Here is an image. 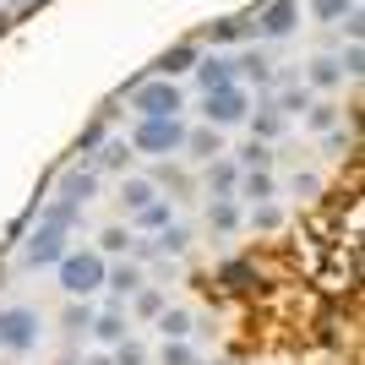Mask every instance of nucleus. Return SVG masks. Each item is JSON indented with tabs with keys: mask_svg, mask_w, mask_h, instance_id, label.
<instances>
[{
	"mask_svg": "<svg viewBox=\"0 0 365 365\" xmlns=\"http://www.w3.org/2000/svg\"><path fill=\"white\" fill-rule=\"evenodd\" d=\"M104 267H109V262L98 257V251H66V257L55 262V273H61V289L71 294V300H88V294L104 289Z\"/></svg>",
	"mask_w": 365,
	"mask_h": 365,
	"instance_id": "1",
	"label": "nucleus"
},
{
	"mask_svg": "<svg viewBox=\"0 0 365 365\" xmlns=\"http://www.w3.org/2000/svg\"><path fill=\"white\" fill-rule=\"evenodd\" d=\"M180 142H185L180 115H158V120L131 125V153H148V158H169V153H180Z\"/></svg>",
	"mask_w": 365,
	"mask_h": 365,
	"instance_id": "2",
	"label": "nucleus"
},
{
	"mask_svg": "<svg viewBox=\"0 0 365 365\" xmlns=\"http://www.w3.org/2000/svg\"><path fill=\"white\" fill-rule=\"evenodd\" d=\"M131 109H137V120L180 115V109H185V93H180V82H169V76H153V82H137V88H131Z\"/></svg>",
	"mask_w": 365,
	"mask_h": 365,
	"instance_id": "3",
	"label": "nucleus"
},
{
	"mask_svg": "<svg viewBox=\"0 0 365 365\" xmlns=\"http://www.w3.org/2000/svg\"><path fill=\"white\" fill-rule=\"evenodd\" d=\"M202 115H207V125L213 131H224V125H240L245 115H251V93L235 82V88H218V93H202Z\"/></svg>",
	"mask_w": 365,
	"mask_h": 365,
	"instance_id": "4",
	"label": "nucleus"
},
{
	"mask_svg": "<svg viewBox=\"0 0 365 365\" xmlns=\"http://www.w3.org/2000/svg\"><path fill=\"white\" fill-rule=\"evenodd\" d=\"M33 344H38V311L33 305H6L0 311V349L28 354Z\"/></svg>",
	"mask_w": 365,
	"mask_h": 365,
	"instance_id": "5",
	"label": "nucleus"
},
{
	"mask_svg": "<svg viewBox=\"0 0 365 365\" xmlns=\"http://www.w3.org/2000/svg\"><path fill=\"white\" fill-rule=\"evenodd\" d=\"M300 28V0H267L257 11V38H289V33Z\"/></svg>",
	"mask_w": 365,
	"mask_h": 365,
	"instance_id": "6",
	"label": "nucleus"
},
{
	"mask_svg": "<svg viewBox=\"0 0 365 365\" xmlns=\"http://www.w3.org/2000/svg\"><path fill=\"white\" fill-rule=\"evenodd\" d=\"M66 251H71L66 235H61V229H49V224H38L28 240H22V262H28V267H55Z\"/></svg>",
	"mask_w": 365,
	"mask_h": 365,
	"instance_id": "7",
	"label": "nucleus"
},
{
	"mask_svg": "<svg viewBox=\"0 0 365 365\" xmlns=\"http://www.w3.org/2000/svg\"><path fill=\"white\" fill-rule=\"evenodd\" d=\"M197 82H202V93H218V88H235L240 76H235V61H224V55H202V61H197Z\"/></svg>",
	"mask_w": 365,
	"mask_h": 365,
	"instance_id": "8",
	"label": "nucleus"
},
{
	"mask_svg": "<svg viewBox=\"0 0 365 365\" xmlns=\"http://www.w3.org/2000/svg\"><path fill=\"white\" fill-rule=\"evenodd\" d=\"M197 61H202V49H197V44H175V49H164V55H158V66H153V71L175 82V76L197 71Z\"/></svg>",
	"mask_w": 365,
	"mask_h": 365,
	"instance_id": "9",
	"label": "nucleus"
},
{
	"mask_svg": "<svg viewBox=\"0 0 365 365\" xmlns=\"http://www.w3.org/2000/svg\"><path fill=\"white\" fill-rule=\"evenodd\" d=\"M104 289L115 294V300L137 294L142 289V267H137V262H115V267H104Z\"/></svg>",
	"mask_w": 365,
	"mask_h": 365,
	"instance_id": "10",
	"label": "nucleus"
},
{
	"mask_svg": "<svg viewBox=\"0 0 365 365\" xmlns=\"http://www.w3.org/2000/svg\"><path fill=\"white\" fill-rule=\"evenodd\" d=\"M93 191H98V175H93V169L71 164V169L61 175V197H66V202H76V207H82V202H88Z\"/></svg>",
	"mask_w": 365,
	"mask_h": 365,
	"instance_id": "11",
	"label": "nucleus"
},
{
	"mask_svg": "<svg viewBox=\"0 0 365 365\" xmlns=\"http://www.w3.org/2000/svg\"><path fill=\"white\" fill-rule=\"evenodd\" d=\"M38 224L61 229V235H71V229L82 224V207H76V202H66V197H55V202H44V207H38Z\"/></svg>",
	"mask_w": 365,
	"mask_h": 365,
	"instance_id": "12",
	"label": "nucleus"
},
{
	"mask_svg": "<svg viewBox=\"0 0 365 365\" xmlns=\"http://www.w3.org/2000/svg\"><path fill=\"white\" fill-rule=\"evenodd\" d=\"M158 333H164V344H185V338L197 333V322H191V311H158Z\"/></svg>",
	"mask_w": 365,
	"mask_h": 365,
	"instance_id": "13",
	"label": "nucleus"
},
{
	"mask_svg": "<svg viewBox=\"0 0 365 365\" xmlns=\"http://www.w3.org/2000/svg\"><path fill=\"white\" fill-rule=\"evenodd\" d=\"M235 76H245V82H257V88H273V61L251 49V55H240V61H235Z\"/></svg>",
	"mask_w": 365,
	"mask_h": 365,
	"instance_id": "14",
	"label": "nucleus"
},
{
	"mask_svg": "<svg viewBox=\"0 0 365 365\" xmlns=\"http://www.w3.org/2000/svg\"><path fill=\"white\" fill-rule=\"evenodd\" d=\"M235 180H240V169H235V158H207V191L229 197V191H235Z\"/></svg>",
	"mask_w": 365,
	"mask_h": 365,
	"instance_id": "15",
	"label": "nucleus"
},
{
	"mask_svg": "<svg viewBox=\"0 0 365 365\" xmlns=\"http://www.w3.org/2000/svg\"><path fill=\"white\" fill-rule=\"evenodd\" d=\"M131 229H148V235L169 229V197H158V202H148V207H137V213H131Z\"/></svg>",
	"mask_w": 365,
	"mask_h": 365,
	"instance_id": "16",
	"label": "nucleus"
},
{
	"mask_svg": "<svg viewBox=\"0 0 365 365\" xmlns=\"http://www.w3.org/2000/svg\"><path fill=\"white\" fill-rule=\"evenodd\" d=\"M185 153H191V158H218V153H224V142H218V131L213 125H202V131H185V142H180Z\"/></svg>",
	"mask_w": 365,
	"mask_h": 365,
	"instance_id": "17",
	"label": "nucleus"
},
{
	"mask_svg": "<svg viewBox=\"0 0 365 365\" xmlns=\"http://www.w3.org/2000/svg\"><path fill=\"white\" fill-rule=\"evenodd\" d=\"M284 125H289V120H284L273 104H262L257 115H251V131H257L251 142H273V137H284Z\"/></svg>",
	"mask_w": 365,
	"mask_h": 365,
	"instance_id": "18",
	"label": "nucleus"
},
{
	"mask_svg": "<svg viewBox=\"0 0 365 365\" xmlns=\"http://www.w3.org/2000/svg\"><path fill=\"white\" fill-rule=\"evenodd\" d=\"M88 333L98 338V344H109V349H115V344L125 338V317H120V311H104V317H93Z\"/></svg>",
	"mask_w": 365,
	"mask_h": 365,
	"instance_id": "19",
	"label": "nucleus"
},
{
	"mask_svg": "<svg viewBox=\"0 0 365 365\" xmlns=\"http://www.w3.org/2000/svg\"><path fill=\"white\" fill-rule=\"evenodd\" d=\"M120 202H125V213H137V207L158 202V185L153 180H120Z\"/></svg>",
	"mask_w": 365,
	"mask_h": 365,
	"instance_id": "20",
	"label": "nucleus"
},
{
	"mask_svg": "<svg viewBox=\"0 0 365 365\" xmlns=\"http://www.w3.org/2000/svg\"><path fill=\"white\" fill-rule=\"evenodd\" d=\"M235 185H240V197H251V202H267V197H273V175H267V169H245Z\"/></svg>",
	"mask_w": 365,
	"mask_h": 365,
	"instance_id": "21",
	"label": "nucleus"
},
{
	"mask_svg": "<svg viewBox=\"0 0 365 365\" xmlns=\"http://www.w3.org/2000/svg\"><path fill=\"white\" fill-rule=\"evenodd\" d=\"M185 245H191V235H185L180 224H169V229H158V235H153V251H158V257H180Z\"/></svg>",
	"mask_w": 365,
	"mask_h": 365,
	"instance_id": "22",
	"label": "nucleus"
},
{
	"mask_svg": "<svg viewBox=\"0 0 365 365\" xmlns=\"http://www.w3.org/2000/svg\"><path fill=\"white\" fill-rule=\"evenodd\" d=\"M207 38L213 44H240V38H251V28L235 22V16H224V22H207Z\"/></svg>",
	"mask_w": 365,
	"mask_h": 365,
	"instance_id": "23",
	"label": "nucleus"
},
{
	"mask_svg": "<svg viewBox=\"0 0 365 365\" xmlns=\"http://www.w3.org/2000/svg\"><path fill=\"white\" fill-rule=\"evenodd\" d=\"M338 82H344L338 61L333 55H317V61H311V88H338Z\"/></svg>",
	"mask_w": 365,
	"mask_h": 365,
	"instance_id": "24",
	"label": "nucleus"
},
{
	"mask_svg": "<svg viewBox=\"0 0 365 365\" xmlns=\"http://www.w3.org/2000/svg\"><path fill=\"white\" fill-rule=\"evenodd\" d=\"M88 327H93V305H88V300H71V305H66V333L82 338Z\"/></svg>",
	"mask_w": 365,
	"mask_h": 365,
	"instance_id": "25",
	"label": "nucleus"
},
{
	"mask_svg": "<svg viewBox=\"0 0 365 365\" xmlns=\"http://www.w3.org/2000/svg\"><path fill=\"white\" fill-rule=\"evenodd\" d=\"M273 109H278V115H284V120H289V115H300V109H311V93H305V88H284V93H278V98H273Z\"/></svg>",
	"mask_w": 365,
	"mask_h": 365,
	"instance_id": "26",
	"label": "nucleus"
},
{
	"mask_svg": "<svg viewBox=\"0 0 365 365\" xmlns=\"http://www.w3.org/2000/svg\"><path fill=\"white\" fill-rule=\"evenodd\" d=\"M131 240H137L131 229H104L98 235V257H120V251H131Z\"/></svg>",
	"mask_w": 365,
	"mask_h": 365,
	"instance_id": "27",
	"label": "nucleus"
},
{
	"mask_svg": "<svg viewBox=\"0 0 365 365\" xmlns=\"http://www.w3.org/2000/svg\"><path fill=\"white\" fill-rule=\"evenodd\" d=\"M125 158H131V142H125V137H109L104 153H98V169H125Z\"/></svg>",
	"mask_w": 365,
	"mask_h": 365,
	"instance_id": "28",
	"label": "nucleus"
},
{
	"mask_svg": "<svg viewBox=\"0 0 365 365\" xmlns=\"http://www.w3.org/2000/svg\"><path fill=\"white\" fill-rule=\"evenodd\" d=\"M273 164V153H267V142H245L240 158H235V169H267Z\"/></svg>",
	"mask_w": 365,
	"mask_h": 365,
	"instance_id": "29",
	"label": "nucleus"
},
{
	"mask_svg": "<svg viewBox=\"0 0 365 365\" xmlns=\"http://www.w3.org/2000/svg\"><path fill=\"white\" fill-rule=\"evenodd\" d=\"M305 120H311V131L327 137V131H338V109L333 104H311V109H305Z\"/></svg>",
	"mask_w": 365,
	"mask_h": 365,
	"instance_id": "30",
	"label": "nucleus"
},
{
	"mask_svg": "<svg viewBox=\"0 0 365 365\" xmlns=\"http://www.w3.org/2000/svg\"><path fill=\"white\" fill-rule=\"evenodd\" d=\"M207 218H213V229H235V224H240V207H235L229 197H218L213 207H207Z\"/></svg>",
	"mask_w": 365,
	"mask_h": 365,
	"instance_id": "31",
	"label": "nucleus"
},
{
	"mask_svg": "<svg viewBox=\"0 0 365 365\" xmlns=\"http://www.w3.org/2000/svg\"><path fill=\"white\" fill-rule=\"evenodd\" d=\"M344 11H354V0H311V16H317V22H338Z\"/></svg>",
	"mask_w": 365,
	"mask_h": 365,
	"instance_id": "32",
	"label": "nucleus"
},
{
	"mask_svg": "<svg viewBox=\"0 0 365 365\" xmlns=\"http://www.w3.org/2000/svg\"><path fill=\"white\" fill-rule=\"evenodd\" d=\"M142 360H148V354H142L137 338H120V344H115V354H109V365H142Z\"/></svg>",
	"mask_w": 365,
	"mask_h": 365,
	"instance_id": "33",
	"label": "nucleus"
},
{
	"mask_svg": "<svg viewBox=\"0 0 365 365\" xmlns=\"http://www.w3.org/2000/svg\"><path fill=\"white\" fill-rule=\"evenodd\" d=\"M164 311V289H137V317H158Z\"/></svg>",
	"mask_w": 365,
	"mask_h": 365,
	"instance_id": "34",
	"label": "nucleus"
},
{
	"mask_svg": "<svg viewBox=\"0 0 365 365\" xmlns=\"http://www.w3.org/2000/svg\"><path fill=\"white\" fill-rule=\"evenodd\" d=\"M278 218H284V213H278L273 202H257V213H251V224H257V229H278Z\"/></svg>",
	"mask_w": 365,
	"mask_h": 365,
	"instance_id": "35",
	"label": "nucleus"
},
{
	"mask_svg": "<svg viewBox=\"0 0 365 365\" xmlns=\"http://www.w3.org/2000/svg\"><path fill=\"white\" fill-rule=\"evenodd\" d=\"M164 365H197L191 344H164Z\"/></svg>",
	"mask_w": 365,
	"mask_h": 365,
	"instance_id": "36",
	"label": "nucleus"
},
{
	"mask_svg": "<svg viewBox=\"0 0 365 365\" xmlns=\"http://www.w3.org/2000/svg\"><path fill=\"white\" fill-rule=\"evenodd\" d=\"M224 284H229V289H245V284H251V267H245V262H229V267H224Z\"/></svg>",
	"mask_w": 365,
	"mask_h": 365,
	"instance_id": "37",
	"label": "nucleus"
},
{
	"mask_svg": "<svg viewBox=\"0 0 365 365\" xmlns=\"http://www.w3.org/2000/svg\"><path fill=\"white\" fill-rule=\"evenodd\" d=\"M360 66H365L360 44H349V49H344V61H338V71H344V76H360Z\"/></svg>",
	"mask_w": 365,
	"mask_h": 365,
	"instance_id": "38",
	"label": "nucleus"
},
{
	"mask_svg": "<svg viewBox=\"0 0 365 365\" xmlns=\"http://www.w3.org/2000/svg\"><path fill=\"white\" fill-rule=\"evenodd\" d=\"M82 365H109V354H93V360H82Z\"/></svg>",
	"mask_w": 365,
	"mask_h": 365,
	"instance_id": "39",
	"label": "nucleus"
},
{
	"mask_svg": "<svg viewBox=\"0 0 365 365\" xmlns=\"http://www.w3.org/2000/svg\"><path fill=\"white\" fill-rule=\"evenodd\" d=\"M61 365H76V360H61Z\"/></svg>",
	"mask_w": 365,
	"mask_h": 365,
	"instance_id": "40",
	"label": "nucleus"
},
{
	"mask_svg": "<svg viewBox=\"0 0 365 365\" xmlns=\"http://www.w3.org/2000/svg\"><path fill=\"white\" fill-rule=\"evenodd\" d=\"M28 6H38V0H28Z\"/></svg>",
	"mask_w": 365,
	"mask_h": 365,
	"instance_id": "41",
	"label": "nucleus"
},
{
	"mask_svg": "<svg viewBox=\"0 0 365 365\" xmlns=\"http://www.w3.org/2000/svg\"><path fill=\"white\" fill-rule=\"evenodd\" d=\"M218 365H229V360H218Z\"/></svg>",
	"mask_w": 365,
	"mask_h": 365,
	"instance_id": "42",
	"label": "nucleus"
}]
</instances>
